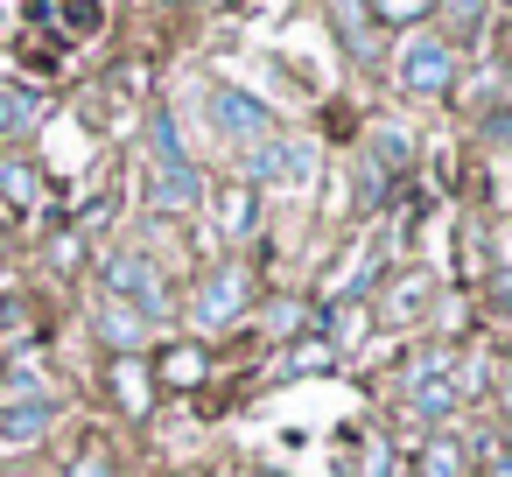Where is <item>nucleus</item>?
<instances>
[{
    "mask_svg": "<svg viewBox=\"0 0 512 477\" xmlns=\"http://www.w3.org/2000/svg\"><path fill=\"white\" fill-rule=\"evenodd\" d=\"M393 85H400L407 99H442V92L456 85V43H449V36H428V29L400 36V50H393Z\"/></svg>",
    "mask_w": 512,
    "mask_h": 477,
    "instance_id": "f257e3e1",
    "label": "nucleus"
},
{
    "mask_svg": "<svg viewBox=\"0 0 512 477\" xmlns=\"http://www.w3.org/2000/svg\"><path fill=\"white\" fill-rule=\"evenodd\" d=\"M106 295H113V302H127L141 323H162V316L176 309L169 274H162L148 253H113V260H106Z\"/></svg>",
    "mask_w": 512,
    "mask_h": 477,
    "instance_id": "f03ea898",
    "label": "nucleus"
},
{
    "mask_svg": "<svg viewBox=\"0 0 512 477\" xmlns=\"http://www.w3.org/2000/svg\"><path fill=\"white\" fill-rule=\"evenodd\" d=\"M309 169H316V148H309V141H295V134H274V141H260V148H246V155H239V183H246V190L309 183Z\"/></svg>",
    "mask_w": 512,
    "mask_h": 477,
    "instance_id": "7ed1b4c3",
    "label": "nucleus"
},
{
    "mask_svg": "<svg viewBox=\"0 0 512 477\" xmlns=\"http://www.w3.org/2000/svg\"><path fill=\"white\" fill-rule=\"evenodd\" d=\"M211 127H218V134H225L239 155L281 134V127H274V113H267V99H253V92H232V85H218V92H211Z\"/></svg>",
    "mask_w": 512,
    "mask_h": 477,
    "instance_id": "20e7f679",
    "label": "nucleus"
},
{
    "mask_svg": "<svg viewBox=\"0 0 512 477\" xmlns=\"http://www.w3.org/2000/svg\"><path fill=\"white\" fill-rule=\"evenodd\" d=\"M246 302H253V274H246L239 260H218V267L204 274V288L190 295V316H197L204 330H225V323H239Z\"/></svg>",
    "mask_w": 512,
    "mask_h": 477,
    "instance_id": "39448f33",
    "label": "nucleus"
},
{
    "mask_svg": "<svg viewBox=\"0 0 512 477\" xmlns=\"http://www.w3.org/2000/svg\"><path fill=\"white\" fill-rule=\"evenodd\" d=\"M477 372H449V379H421V386H400V414L421 421V428H442L463 400H470Z\"/></svg>",
    "mask_w": 512,
    "mask_h": 477,
    "instance_id": "423d86ee",
    "label": "nucleus"
},
{
    "mask_svg": "<svg viewBox=\"0 0 512 477\" xmlns=\"http://www.w3.org/2000/svg\"><path fill=\"white\" fill-rule=\"evenodd\" d=\"M148 204H155L162 218H190V211H204V176H197V162H169V169H155Z\"/></svg>",
    "mask_w": 512,
    "mask_h": 477,
    "instance_id": "0eeeda50",
    "label": "nucleus"
},
{
    "mask_svg": "<svg viewBox=\"0 0 512 477\" xmlns=\"http://www.w3.org/2000/svg\"><path fill=\"white\" fill-rule=\"evenodd\" d=\"M57 428V400H8L0 407V449H36L43 435Z\"/></svg>",
    "mask_w": 512,
    "mask_h": 477,
    "instance_id": "6e6552de",
    "label": "nucleus"
},
{
    "mask_svg": "<svg viewBox=\"0 0 512 477\" xmlns=\"http://www.w3.org/2000/svg\"><path fill=\"white\" fill-rule=\"evenodd\" d=\"M0 197H8L15 211H36V197H43V169L29 162V155H0Z\"/></svg>",
    "mask_w": 512,
    "mask_h": 477,
    "instance_id": "1a4fd4ad",
    "label": "nucleus"
},
{
    "mask_svg": "<svg viewBox=\"0 0 512 477\" xmlns=\"http://www.w3.org/2000/svg\"><path fill=\"white\" fill-rule=\"evenodd\" d=\"M358 8H365V22H379L393 36H414L421 22H435V0H358Z\"/></svg>",
    "mask_w": 512,
    "mask_h": 477,
    "instance_id": "9d476101",
    "label": "nucleus"
},
{
    "mask_svg": "<svg viewBox=\"0 0 512 477\" xmlns=\"http://www.w3.org/2000/svg\"><path fill=\"white\" fill-rule=\"evenodd\" d=\"M204 372H211V351H204V344H169V351L155 358V379H162V386H197Z\"/></svg>",
    "mask_w": 512,
    "mask_h": 477,
    "instance_id": "9b49d317",
    "label": "nucleus"
},
{
    "mask_svg": "<svg viewBox=\"0 0 512 477\" xmlns=\"http://www.w3.org/2000/svg\"><path fill=\"white\" fill-rule=\"evenodd\" d=\"M407 162H414V127L386 120V127L372 134V169H379V176H400Z\"/></svg>",
    "mask_w": 512,
    "mask_h": 477,
    "instance_id": "f8f14e48",
    "label": "nucleus"
},
{
    "mask_svg": "<svg viewBox=\"0 0 512 477\" xmlns=\"http://www.w3.org/2000/svg\"><path fill=\"white\" fill-rule=\"evenodd\" d=\"M435 15L449 22V43H477L491 22V0H435Z\"/></svg>",
    "mask_w": 512,
    "mask_h": 477,
    "instance_id": "ddd939ff",
    "label": "nucleus"
},
{
    "mask_svg": "<svg viewBox=\"0 0 512 477\" xmlns=\"http://www.w3.org/2000/svg\"><path fill=\"white\" fill-rule=\"evenodd\" d=\"M36 120H43V92H8V85H0V141L29 134Z\"/></svg>",
    "mask_w": 512,
    "mask_h": 477,
    "instance_id": "4468645a",
    "label": "nucleus"
},
{
    "mask_svg": "<svg viewBox=\"0 0 512 477\" xmlns=\"http://www.w3.org/2000/svg\"><path fill=\"white\" fill-rule=\"evenodd\" d=\"M449 372H463V358H456L449 344H428V351H414V358L400 365V386H421V379H449Z\"/></svg>",
    "mask_w": 512,
    "mask_h": 477,
    "instance_id": "2eb2a0df",
    "label": "nucleus"
},
{
    "mask_svg": "<svg viewBox=\"0 0 512 477\" xmlns=\"http://www.w3.org/2000/svg\"><path fill=\"white\" fill-rule=\"evenodd\" d=\"M99 330H106V337L120 344V358H127V351L141 344V330H148V323H141V316H134L127 302H113V295H106V302H99Z\"/></svg>",
    "mask_w": 512,
    "mask_h": 477,
    "instance_id": "dca6fc26",
    "label": "nucleus"
},
{
    "mask_svg": "<svg viewBox=\"0 0 512 477\" xmlns=\"http://www.w3.org/2000/svg\"><path fill=\"white\" fill-rule=\"evenodd\" d=\"M113 393H120V407H127V414H148V365H141L134 351L113 365Z\"/></svg>",
    "mask_w": 512,
    "mask_h": 477,
    "instance_id": "f3484780",
    "label": "nucleus"
},
{
    "mask_svg": "<svg viewBox=\"0 0 512 477\" xmlns=\"http://www.w3.org/2000/svg\"><path fill=\"white\" fill-rule=\"evenodd\" d=\"M253 225H260V190L232 183V190H225V232H232V239H253Z\"/></svg>",
    "mask_w": 512,
    "mask_h": 477,
    "instance_id": "a211bd4d",
    "label": "nucleus"
},
{
    "mask_svg": "<svg viewBox=\"0 0 512 477\" xmlns=\"http://www.w3.org/2000/svg\"><path fill=\"white\" fill-rule=\"evenodd\" d=\"M421 309H428V281H421V274L393 281V295L379 302V316H386V323H407V316H421Z\"/></svg>",
    "mask_w": 512,
    "mask_h": 477,
    "instance_id": "6ab92c4d",
    "label": "nucleus"
},
{
    "mask_svg": "<svg viewBox=\"0 0 512 477\" xmlns=\"http://www.w3.org/2000/svg\"><path fill=\"white\" fill-rule=\"evenodd\" d=\"M407 477H463V449H456L449 435H435V442L414 456V470H407Z\"/></svg>",
    "mask_w": 512,
    "mask_h": 477,
    "instance_id": "aec40b11",
    "label": "nucleus"
},
{
    "mask_svg": "<svg viewBox=\"0 0 512 477\" xmlns=\"http://www.w3.org/2000/svg\"><path fill=\"white\" fill-rule=\"evenodd\" d=\"M148 141H155L162 169H169V162H190V155H183V141H176V120H169V113H155V120H148Z\"/></svg>",
    "mask_w": 512,
    "mask_h": 477,
    "instance_id": "412c9836",
    "label": "nucleus"
},
{
    "mask_svg": "<svg viewBox=\"0 0 512 477\" xmlns=\"http://www.w3.org/2000/svg\"><path fill=\"white\" fill-rule=\"evenodd\" d=\"M337 29H344V43H351L358 57H372V29H365V8H351V0H344V8H337Z\"/></svg>",
    "mask_w": 512,
    "mask_h": 477,
    "instance_id": "4be33fe9",
    "label": "nucleus"
},
{
    "mask_svg": "<svg viewBox=\"0 0 512 477\" xmlns=\"http://www.w3.org/2000/svg\"><path fill=\"white\" fill-rule=\"evenodd\" d=\"M99 22H106L99 0H64V29H71V36H99Z\"/></svg>",
    "mask_w": 512,
    "mask_h": 477,
    "instance_id": "5701e85b",
    "label": "nucleus"
},
{
    "mask_svg": "<svg viewBox=\"0 0 512 477\" xmlns=\"http://www.w3.org/2000/svg\"><path fill=\"white\" fill-rule=\"evenodd\" d=\"M330 365H337L330 344H309V351H288V358H281V372H330Z\"/></svg>",
    "mask_w": 512,
    "mask_h": 477,
    "instance_id": "b1692460",
    "label": "nucleus"
},
{
    "mask_svg": "<svg viewBox=\"0 0 512 477\" xmlns=\"http://www.w3.org/2000/svg\"><path fill=\"white\" fill-rule=\"evenodd\" d=\"M393 470H400V463H393V442H386V435H365V470H358V477H393Z\"/></svg>",
    "mask_w": 512,
    "mask_h": 477,
    "instance_id": "393cba45",
    "label": "nucleus"
},
{
    "mask_svg": "<svg viewBox=\"0 0 512 477\" xmlns=\"http://www.w3.org/2000/svg\"><path fill=\"white\" fill-rule=\"evenodd\" d=\"M64 477H120V463H113V449H99V442H92V449H85Z\"/></svg>",
    "mask_w": 512,
    "mask_h": 477,
    "instance_id": "a878e982",
    "label": "nucleus"
},
{
    "mask_svg": "<svg viewBox=\"0 0 512 477\" xmlns=\"http://www.w3.org/2000/svg\"><path fill=\"white\" fill-rule=\"evenodd\" d=\"M484 477H512V449H484Z\"/></svg>",
    "mask_w": 512,
    "mask_h": 477,
    "instance_id": "bb28decb",
    "label": "nucleus"
},
{
    "mask_svg": "<svg viewBox=\"0 0 512 477\" xmlns=\"http://www.w3.org/2000/svg\"><path fill=\"white\" fill-rule=\"evenodd\" d=\"M491 288H498V309H505V316H512V274H498V281H491Z\"/></svg>",
    "mask_w": 512,
    "mask_h": 477,
    "instance_id": "cd10ccee",
    "label": "nucleus"
},
{
    "mask_svg": "<svg viewBox=\"0 0 512 477\" xmlns=\"http://www.w3.org/2000/svg\"><path fill=\"white\" fill-rule=\"evenodd\" d=\"M498 127H491V141H512V113H491Z\"/></svg>",
    "mask_w": 512,
    "mask_h": 477,
    "instance_id": "c85d7f7f",
    "label": "nucleus"
},
{
    "mask_svg": "<svg viewBox=\"0 0 512 477\" xmlns=\"http://www.w3.org/2000/svg\"><path fill=\"white\" fill-rule=\"evenodd\" d=\"M505 57H512V43H505Z\"/></svg>",
    "mask_w": 512,
    "mask_h": 477,
    "instance_id": "c756f323",
    "label": "nucleus"
}]
</instances>
